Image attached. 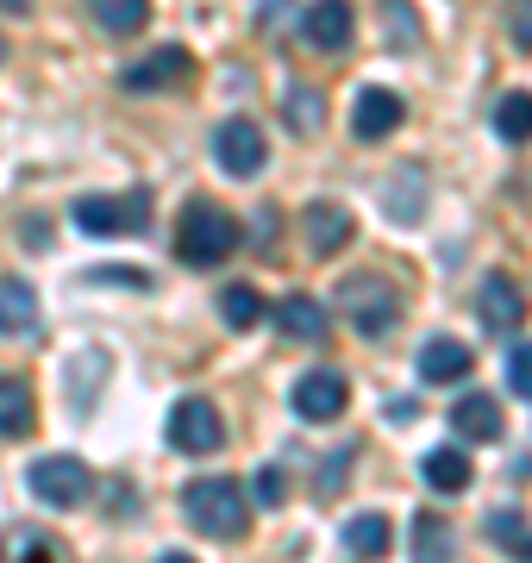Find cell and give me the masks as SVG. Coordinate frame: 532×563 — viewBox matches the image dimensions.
Listing matches in <instances>:
<instances>
[{"label": "cell", "mask_w": 532, "mask_h": 563, "mask_svg": "<svg viewBox=\"0 0 532 563\" xmlns=\"http://www.w3.org/2000/svg\"><path fill=\"white\" fill-rule=\"evenodd\" d=\"M182 514L207 539H245L251 532V501H245V488H239V476H201V483H188Z\"/></svg>", "instance_id": "6da1fadb"}, {"label": "cell", "mask_w": 532, "mask_h": 563, "mask_svg": "<svg viewBox=\"0 0 532 563\" xmlns=\"http://www.w3.org/2000/svg\"><path fill=\"white\" fill-rule=\"evenodd\" d=\"M239 220L225 213L220 201H188L182 220H176V257L188 263V269H213V263H225L232 251H239Z\"/></svg>", "instance_id": "7a4b0ae2"}, {"label": "cell", "mask_w": 532, "mask_h": 563, "mask_svg": "<svg viewBox=\"0 0 532 563\" xmlns=\"http://www.w3.org/2000/svg\"><path fill=\"white\" fill-rule=\"evenodd\" d=\"M339 313H345L364 339H389L395 325H401V295H395L383 276H351L339 288Z\"/></svg>", "instance_id": "3957f363"}, {"label": "cell", "mask_w": 532, "mask_h": 563, "mask_svg": "<svg viewBox=\"0 0 532 563\" xmlns=\"http://www.w3.org/2000/svg\"><path fill=\"white\" fill-rule=\"evenodd\" d=\"M25 488L38 495V507H51V514H69V507H82L88 495H95V476H88L82 457H38L32 470H25Z\"/></svg>", "instance_id": "277c9868"}, {"label": "cell", "mask_w": 532, "mask_h": 563, "mask_svg": "<svg viewBox=\"0 0 532 563\" xmlns=\"http://www.w3.org/2000/svg\"><path fill=\"white\" fill-rule=\"evenodd\" d=\"M69 220L95 232V239H113V232H144L151 225V195H82L69 207Z\"/></svg>", "instance_id": "5b68a950"}, {"label": "cell", "mask_w": 532, "mask_h": 563, "mask_svg": "<svg viewBox=\"0 0 532 563\" xmlns=\"http://www.w3.org/2000/svg\"><path fill=\"white\" fill-rule=\"evenodd\" d=\"M169 444H176V451H188V457H207V451H220V444H225L220 407L201 401V395H182V401L169 407Z\"/></svg>", "instance_id": "8992f818"}, {"label": "cell", "mask_w": 532, "mask_h": 563, "mask_svg": "<svg viewBox=\"0 0 532 563\" xmlns=\"http://www.w3.org/2000/svg\"><path fill=\"white\" fill-rule=\"evenodd\" d=\"M195 76V57H188V44H157V51H144L138 63H125L120 69V88L125 95H164L176 81Z\"/></svg>", "instance_id": "52a82bcc"}, {"label": "cell", "mask_w": 532, "mask_h": 563, "mask_svg": "<svg viewBox=\"0 0 532 563\" xmlns=\"http://www.w3.org/2000/svg\"><path fill=\"white\" fill-rule=\"evenodd\" d=\"M213 163H220L225 176L251 181V176H257V169L269 163L264 125H257V120H225L220 132H213Z\"/></svg>", "instance_id": "ba28073f"}, {"label": "cell", "mask_w": 532, "mask_h": 563, "mask_svg": "<svg viewBox=\"0 0 532 563\" xmlns=\"http://www.w3.org/2000/svg\"><path fill=\"white\" fill-rule=\"evenodd\" d=\"M288 407H295L308 426H326V420H339V413L351 407V388H345L339 369H308L301 383L288 388Z\"/></svg>", "instance_id": "9c48e42d"}, {"label": "cell", "mask_w": 532, "mask_h": 563, "mask_svg": "<svg viewBox=\"0 0 532 563\" xmlns=\"http://www.w3.org/2000/svg\"><path fill=\"white\" fill-rule=\"evenodd\" d=\"M476 320L489 325L495 339L520 332V325H527V295H520V282H513V276H489V282H483V288H476Z\"/></svg>", "instance_id": "30bf717a"}, {"label": "cell", "mask_w": 532, "mask_h": 563, "mask_svg": "<svg viewBox=\"0 0 532 563\" xmlns=\"http://www.w3.org/2000/svg\"><path fill=\"white\" fill-rule=\"evenodd\" d=\"M351 32H357L351 0H313L308 20H301V38H308L313 51H326V57H345V51H351Z\"/></svg>", "instance_id": "8fae6325"}, {"label": "cell", "mask_w": 532, "mask_h": 563, "mask_svg": "<svg viewBox=\"0 0 532 563\" xmlns=\"http://www.w3.org/2000/svg\"><path fill=\"white\" fill-rule=\"evenodd\" d=\"M401 120H408V101H401L395 88H357V101H351V132L364 144L389 139Z\"/></svg>", "instance_id": "7c38bea8"}, {"label": "cell", "mask_w": 532, "mask_h": 563, "mask_svg": "<svg viewBox=\"0 0 532 563\" xmlns=\"http://www.w3.org/2000/svg\"><path fill=\"white\" fill-rule=\"evenodd\" d=\"M470 363H476V351L464 339H426L420 357H413V369H420V383H464Z\"/></svg>", "instance_id": "4fadbf2b"}, {"label": "cell", "mask_w": 532, "mask_h": 563, "mask_svg": "<svg viewBox=\"0 0 532 563\" xmlns=\"http://www.w3.org/2000/svg\"><path fill=\"white\" fill-rule=\"evenodd\" d=\"M276 325H282L288 344H326V332H332L326 307L313 301V295H288V301L276 307Z\"/></svg>", "instance_id": "5bb4252c"}, {"label": "cell", "mask_w": 532, "mask_h": 563, "mask_svg": "<svg viewBox=\"0 0 532 563\" xmlns=\"http://www.w3.org/2000/svg\"><path fill=\"white\" fill-rule=\"evenodd\" d=\"M451 426H457V439H476V444H489L508 432V413H501V401L495 395H464V401L451 407Z\"/></svg>", "instance_id": "9a60e30c"}, {"label": "cell", "mask_w": 532, "mask_h": 563, "mask_svg": "<svg viewBox=\"0 0 532 563\" xmlns=\"http://www.w3.org/2000/svg\"><path fill=\"white\" fill-rule=\"evenodd\" d=\"M383 213H389L395 225H413L420 213H426V169H401L395 181H383Z\"/></svg>", "instance_id": "2e32d148"}, {"label": "cell", "mask_w": 532, "mask_h": 563, "mask_svg": "<svg viewBox=\"0 0 532 563\" xmlns=\"http://www.w3.org/2000/svg\"><path fill=\"white\" fill-rule=\"evenodd\" d=\"M38 420V395L25 376H0V439H25Z\"/></svg>", "instance_id": "e0dca14e"}, {"label": "cell", "mask_w": 532, "mask_h": 563, "mask_svg": "<svg viewBox=\"0 0 532 563\" xmlns=\"http://www.w3.org/2000/svg\"><path fill=\"white\" fill-rule=\"evenodd\" d=\"M420 476H426V488H439V495H464V488H470V457H464L457 444H439V451L420 457Z\"/></svg>", "instance_id": "ac0fdd59"}, {"label": "cell", "mask_w": 532, "mask_h": 563, "mask_svg": "<svg viewBox=\"0 0 532 563\" xmlns=\"http://www.w3.org/2000/svg\"><path fill=\"white\" fill-rule=\"evenodd\" d=\"M351 239V213L339 201H313L308 207V251L313 257H332L339 244Z\"/></svg>", "instance_id": "d6986e66"}, {"label": "cell", "mask_w": 532, "mask_h": 563, "mask_svg": "<svg viewBox=\"0 0 532 563\" xmlns=\"http://www.w3.org/2000/svg\"><path fill=\"white\" fill-rule=\"evenodd\" d=\"M395 544V526H389V514H357V520L345 526V551L357 563H369V558H383Z\"/></svg>", "instance_id": "ffe728a7"}, {"label": "cell", "mask_w": 532, "mask_h": 563, "mask_svg": "<svg viewBox=\"0 0 532 563\" xmlns=\"http://www.w3.org/2000/svg\"><path fill=\"white\" fill-rule=\"evenodd\" d=\"M32 325H38V295L20 276H7L0 282V332H32Z\"/></svg>", "instance_id": "44dd1931"}, {"label": "cell", "mask_w": 532, "mask_h": 563, "mask_svg": "<svg viewBox=\"0 0 532 563\" xmlns=\"http://www.w3.org/2000/svg\"><path fill=\"white\" fill-rule=\"evenodd\" d=\"M282 120L288 132H320V120H326V95L313 88V81H295L282 95Z\"/></svg>", "instance_id": "7402d4cb"}, {"label": "cell", "mask_w": 532, "mask_h": 563, "mask_svg": "<svg viewBox=\"0 0 532 563\" xmlns=\"http://www.w3.org/2000/svg\"><path fill=\"white\" fill-rule=\"evenodd\" d=\"M63 539H51V532H7L0 539V563H63V551H57Z\"/></svg>", "instance_id": "603a6c76"}, {"label": "cell", "mask_w": 532, "mask_h": 563, "mask_svg": "<svg viewBox=\"0 0 532 563\" xmlns=\"http://www.w3.org/2000/svg\"><path fill=\"white\" fill-rule=\"evenodd\" d=\"M220 320L232 325V332H251V325L264 320V295H257V288H245V282L220 288Z\"/></svg>", "instance_id": "cb8c5ba5"}, {"label": "cell", "mask_w": 532, "mask_h": 563, "mask_svg": "<svg viewBox=\"0 0 532 563\" xmlns=\"http://www.w3.org/2000/svg\"><path fill=\"white\" fill-rule=\"evenodd\" d=\"M457 551H451V526L439 520V514H420L413 520V563H451Z\"/></svg>", "instance_id": "d4e9b609"}, {"label": "cell", "mask_w": 532, "mask_h": 563, "mask_svg": "<svg viewBox=\"0 0 532 563\" xmlns=\"http://www.w3.org/2000/svg\"><path fill=\"white\" fill-rule=\"evenodd\" d=\"M495 132L508 144H527L532 139V95H520V88L501 95V101H495Z\"/></svg>", "instance_id": "484cf974"}, {"label": "cell", "mask_w": 532, "mask_h": 563, "mask_svg": "<svg viewBox=\"0 0 532 563\" xmlns=\"http://www.w3.org/2000/svg\"><path fill=\"white\" fill-rule=\"evenodd\" d=\"M88 13L107 25V32H138L151 20V0H88Z\"/></svg>", "instance_id": "4316f807"}, {"label": "cell", "mask_w": 532, "mask_h": 563, "mask_svg": "<svg viewBox=\"0 0 532 563\" xmlns=\"http://www.w3.org/2000/svg\"><path fill=\"white\" fill-rule=\"evenodd\" d=\"M383 32H389L395 51H413L420 44V13H413L408 0H383Z\"/></svg>", "instance_id": "83f0119b"}, {"label": "cell", "mask_w": 532, "mask_h": 563, "mask_svg": "<svg viewBox=\"0 0 532 563\" xmlns=\"http://www.w3.org/2000/svg\"><path fill=\"white\" fill-rule=\"evenodd\" d=\"M483 532H489V539L501 544V551H513V544L527 539L532 526H527V514H520V507H495L489 520H483Z\"/></svg>", "instance_id": "f1b7e54d"}, {"label": "cell", "mask_w": 532, "mask_h": 563, "mask_svg": "<svg viewBox=\"0 0 532 563\" xmlns=\"http://www.w3.org/2000/svg\"><path fill=\"white\" fill-rule=\"evenodd\" d=\"M251 495H257V507H282V501H288V476H282V463H264V470L251 476Z\"/></svg>", "instance_id": "f546056e"}, {"label": "cell", "mask_w": 532, "mask_h": 563, "mask_svg": "<svg viewBox=\"0 0 532 563\" xmlns=\"http://www.w3.org/2000/svg\"><path fill=\"white\" fill-rule=\"evenodd\" d=\"M508 383H513V395H520V401H532V344H513Z\"/></svg>", "instance_id": "4dcf8cb0"}, {"label": "cell", "mask_w": 532, "mask_h": 563, "mask_svg": "<svg viewBox=\"0 0 532 563\" xmlns=\"http://www.w3.org/2000/svg\"><path fill=\"white\" fill-rule=\"evenodd\" d=\"M508 32H513L520 51H532V0H513L508 7Z\"/></svg>", "instance_id": "1f68e13d"}, {"label": "cell", "mask_w": 532, "mask_h": 563, "mask_svg": "<svg viewBox=\"0 0 532 563\" xmlns=\"http://www.w3.org/2000/svg\"><path fill=\"white\" fill-rule=\"evenodd\" d=\"M88 282H125V288H151L144 269H88Z\"/></svg>", "instance_id": "d6a6232c"}, {"label": "cell", "mask_w": 532, "mask_h": 563, "mask_svg": "<svg viewBox=\"0 0 532 563\" xmlns=\"http://www.w3.org/2000/svg\"><path fill=\"white\" fill-rule=\"evenodd\" d=\"M508 558H513V563H532V532H527V539H520V544H513Z\"/></svg>", "instance_id": "836d02e7"}, {"label": "cell", "mask_w": 532, "mask_h": 563, "mask_svg": "<svg viewBox=\"0 0 532 563\" xmlns=\"http://www.w3.org/2000/svg\"><path fill=\"white\" fill-rule=\"evenodd\" d=\"M0 13H13V20H20V13H32V0H0Z\"/></svg>", "instance_id": "e575fe53"}, {"label": "cell", "mask_w": 532, "mask_h": 563, "mask_svg": "<svg viewBox=\"0 0 532 563\" xmlns=\"http://www.w3.org/2000/svg\"><path fill=\"white\" fill-rule=\"evenodd\" d=\"M157 563H195V558H188V551H164Z\"/></svg>", "instance_id": "d590c367"}, {"label": "cell", "mask_w": 532, "mask_h": 563, "mask_svg": "<svg viewBox=\"0 0 532 563\" xmlns=\"http://www.w3.org/2000/svg\"><path fill=\"white\" fill-rule=\"evenodd\" d=\"M0 51H7V44H0Z\"/></svg>", "instance_id": "8d00e7d4"}]
</instances>
